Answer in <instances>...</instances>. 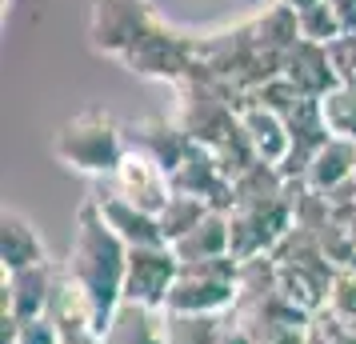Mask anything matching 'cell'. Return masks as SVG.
<instances>
[{
    "instance_id": "7c38bea8",
    "label": "cell",
    "mask_w": 356,
    "mask_h": 344,
    "mask_svg": "<svg viewBox=\"0 0 356 344\" xmlns=\"http://www.w3.org/2000/svg\"><path fill=\"white\" fill-rule=\"evenodd\" d=\"M353 172H356V145L353 140H340V136H328L312 152V161L305 168V188L321 193V197H337V193L348 188Z\"/></svg>"
},
{
    "instance_id": "30bf717a",
    "label": "cell",
    "mask_w": 356,
    "mask_h": 344,
    "mask_svg": "<svg viewBox=\"0 0 356 344\" xmlns=\"http://www.w3.org/2000/svg\"><path fill=\"white\" fill-rule=\"evenodd\" d=\"M241 129H244L248 148H252V156H257L260 164L280 168V164L289 161L292 132H289V124H284V116L273 113L268 104H257V100L241 104Z\"/></svg>"
},
{
    "instance_id": "d4e9b609",
    "label": "cell",
    "mask_w": 356,
    "mask_h": 344,
    "mask_svg": "<svg viewBox=\"0 0 356 344\" xmlns=\"http://www.w3.org/2000/svg\"><path fill=\"white\" fill-rule=\"evenodd\" d=\"M216 344H252V341H248V332H244V328L236 325V320H232V325H228L225 332H220V341H216Z\"/></svg>"
},
{
    "instance_id": "4fadbf2b",
    "label": "cell",
    "mask_w": 356,
    "mask_h": 344,
    "mask_svg": "<svg viewBox=\"0 0 356 344\" xmlns=\"http://www.w3.org/2000/svg\"><path fill=\"white\" fill-rule=\"evenodd\" d=\"M97 208H100V216H104V224H108L129 248L164 245V232H161V224H156V216L145 213V208H136V204H129L124 197H116V193L97 197Z\"/></svg>"
},
{
    "instance_id": "8fae6325",
    "label": "cell",
    "mask_w": 356,
    "mask_h": 344,
    "mask_svg": "<svg viewBox=\"0 0 356 344\" xmlns=\"http://www.w3.org/2000/svg\"><path fill=\"white\" fill-rule=\"evenodd\" d=\"M49 264V248L36 224L17 208H4L0 216V268L4 272H20V268H36Z\"/></svg>"
},
{
    "instance_id": "9a60e30c",
    "label": "cell",
    "mask_w": 356,
    "mask_h": 344,
    "mask_svg": "<svg viewBox=\"0 0 356 344\" xmlns=\"http://www.w3.org/2000/svg\"><path fill=\"white\" fill-rule=\"evenodd\" d=\"M129 132H132L129 148L148 152V156H152V161H161L168 172H172V168L188 156V148H193L188 132L180 129V124H168V120H140V124H132Z\"/></svg>"
},
{
    "instance_id": "7a4b0ae2",
    "label": "cell",
    "mask_w": 356,
    "mask_h": 344,
    "mask_svg": "<svg viewBox=\"0 0 356 344\" xmlns=\"http://www.w3.org/2000/svg\"><path fill=\"white\" fill-rule=\"evenodd\" d=\"M52 152L72 172L113 177L124 161V152H129V140L104 108H84V113H76L72 120L60 124L56 140H52Z\"/></svg>"
},
{
    "instance_id": "e0dca14e",
    "label": "cell",
    "mask_w": 356,
    "mask_h": 344,
    "mask_svg": "<svg viewBox=\"0 0 356 344\" xmlns=\"http://www.w3.org/2000/svg\"><path fill=\"white\" fill-rule=\"evenodd\" d=\"M209 213H212V208L200 197L172 193V200H168L161 213H156V224H161V232H164V245H177L180 236H188V232H193Z\"/></svg>"
},
{
    "instance_id": "44dd1931",
    "label": "cell",
    "mask_w": 356,
    "mask_h": 344,
    "mask_svg": "<svg viewBox=\"0 0 356 344\" xmlns=\"http://www.w3.org/2000/svg\"><path fill=\"white\" fill-rule=\"evenodd\" d=\"M324 309L356 325V268H337V277L328 284V296H324Z\"/></svg>"
},
{
    "instance_id": "ba28073f",
    "label": "cell",
    "mask_w": 356,
    "mask_h": 344,
    "mask_svg": "<svg viewBox=\"0 0 356 344\" xmlns=\"http://www.w3.org/2000/svg\"><path fill=\"white\" fill-rule=\"evenodd\" d=\"M60 272L52 264H36V268H20V272H4V309L0 316H13V320H36V316H49L52 296H56Z\"/></svg>"
},
{
    "instance_id": "6da1fadb",
    "label": "cell",
    "mask_w": 356,
    "mask_h": 344,
    "mask_svg": "<svg viewBox=\"0 0 356 344\" xmlns=\"http://www.w3.org/2000/svg\"><path fill=\"white\" fill-rule=\"evenodd\" d=\"M124 268H129V245L104 224L97 200H88L72 229L65 277L76 284L97 336L108 328L113 312L124 304Z\"/></svg>"
},
{
    "instance_id": "603a6c76",
    "label": "cell",
    "mask_w": 356,
    "mask_h": 344,
    "mask_svg": "<svg viewBox=\"0 0 356 344\" xmlns=\"http://www.w3.org/2000/svg\"><path fill=\"white\" fill-rule=\"evenodd\" d=\"M328 56L337 65L340 84H356V33H344L340 40H332L328 44Z\"/></svg>"
},
{
    "instance_id": "8992f818",
    "label": "cell",
    "mask_w": 356,
    "mask_h": 344,
    "mask_svg": "<svg viewBox=\"0 0 356 344\" xmlns=\"http://www.w3.org/2000/svg\"><path fill=\"white\" fill-rule=\"evenodd\" d=\"M180 277V261L172 245L152 248H129V268H124V300L145 304V309H164Z\"/></svg>"
},
{
    "instance_id": "3957f363",
    "label": "cell",
    "mask_w": 356,
    "mask_h": 344,
    "mask_svg": "<svg viewBox=\"0 0 356 344\" xmlns=\"http://www.w3.org/2000/svg\"><path fill=\"white\" fill-rule=\"evenodd\" d=\"M236 296H241V261L236 256L180 264V277L164 300V312L225 316L228 309H236Z\"/></svg>"
},
{
    "instance_id": "d6986e66",
    "label": "cell",
    "mask_w": 356,
    "mask_h": 344,
    "mask_svg": "<svg viewBox=\"0 0 356 344\" xmlns=\"http://www.w3.org/2000/svg\"><path fill=\"white\" fill-rule=\"evenodd\" d=\"M321 116H324L328 136H340V140L356 145V84H337L332 92H324Z\"/></svg>"
},
{
    "instance_id": "277c9868",
    "label": "cell",
    "mask_w": 356,
    "mask_h": 344,
    "mask_svg": "<svg viewBox=\"0 0 356 344\" xmlns=\"http://www.w3.org/2000/svg\"><path fill=\"white\" fill-rule=\"evenodd\" d=\"M124 65L129 72L136 76H148V81H172V84H184L193 76V44H188V36L172 33V28H164L161 20L148 28L140 40H136V49L124 56Z\"/></svg>"
},
{
    "instance_id": "2e32d148",
    "label": "cell",
    "mask_w": 356,
    "mask_h": 344,
    "mask_svg": "<svg viewBox=\"0 0 356 344\" xmlns=\"http://www.w3.org/2000/svg\"><path fill=\"white\" fill-rule=\"evenodd\" d=\"M180 264H200L216 261V256H232L228 252V213H209L188 236H180L172 245Z\"/></svg>"
},
{
    "instance_id": "5bb4252c",
    "label": "cell",
    "mask_w": 356,
    "mask_h": 344,
    "mask_svg": "<svg viewBox=\"0 0 356 344\" xmlns=\"http://www.w3.org/2000/svg\"><path fill=\"white\" fill-rule=\"evenodd\" d=\"M100 344H168L164 336V309H145L124 300L113 312L108 328L100 332Z\"/></svg>"
},
{
    "instance_id": "ac0fdd59",
    "label": "cell",
    "mask_w": 356,
    "mask_h": 344,
    "mask_svg": "<svg viewBox=\"0 0 356 344\" xmlns=\"http://www.w3.org/2000/svg\"><path fill=\"white\" fill-rule=\"evenodd\" d=\"M228 328L225 316H188V312H164V336L168 344H216Z\"/></svg>"
},
{
    "instance_id": "5b68a950",
    "label": "cell",
    "mask_w": 356,
    "mask_h": 344,
    "mask_svg": "<svg viewBox=\"0 0 356 344\" xmlns=\"http://www.w3.org/2000/svg\"><path fill=\"white\" fill-rule=\"evenodd\" d=\"M152 24H156V17H152V8L145 0H97L92 4V24H88L92 49L124 60Z\"/></svg>"
},
{
    "instance_id": "9c48e42d",
    "label": "cell",
    "mask_w": 356,
    "mask_h": 344,
    "mask_svg": "<svg viewBox=\"0 0 356 344\" xmlns=\"http://www.w3.org/2000/svg\"><path fill=\"white\" fill-rule=\"evenodd\" d=\"M284 81L300 92V97H312L321 100L324 92H332L340 84L337 76V65H332V56H328V44H312V40H296L284 56V72H280Z\"/></svg>"
},
{
    "instance_id": "52a82bcc",
    "label": "cell",
    "mask_w": 356,
    "mask_h": 344,
    "mask_svg": "<svg viewBox=\"0 0 356 344\" xmlns=\"http://www.w3.org/2000/svg\"><path fill=\"white\" fill-rule=\"evenodd\" d=\"M113 193L156 216L164 204L172 200L177 188H172V172H168L161 161H152L140 148H129L124 161H120V168L113 172Z\"/></svg>"
},
{
    "instance_id": "7402d4cb",
    "label": "cell",
    "mask_w": 356,
    "mask_h": 344,
    "mask_svg": "<svg viewBox=\"0 0 356 344\" xmlns=\"http://www.w3.org/2000/svg\"><path fill=\"white\" fill-rule=\"evenodd\" d=\"M13 344H60V325H56L52 316L17 320V341Z\"/></svg>"
},
{
    "instance_id": "cb8c5ba5",
    "label": "cell",
    "mask_w": 356,
    "mask_h": 344,
    "mask_svg": "<svg viewBox=\"0 0 356 344\" xmlns=\"http://www.w3.org/2000/svg\"><path fill=\"white\" fill-rule=\"evenodd\" d=\"M332 4V13H337L340 28L344 33H356V0H328Z\"/></svg>"
},
{
    "instance_id": "ffe728a7",
    "label": "cell",
    "mask_w": 356,
    "mask_h": 344,
    "mask_svg": "<svg viewBox=\"0 0 356 344\" xmlns=\"http://www.w3.org/2000/svg\"><path fill=\"white\" fill-rule=\"evenodd\" d=\"M296 24H300V36L312 40V44H332V40L344 36L328 0H308L305 8H296Z\"/></svg>"
},
{
    "instance_id": "484cf974",
    "label": "cell",
    "mask_w": 356,
    "mask_h": 344,
    "mask_svg": "<svg viewBox=\"0 0 356 344\" xmlns=\"http://www.w3.org/2000/svg\"><path fill=\"white\" fill-rule=\"evenodd\" d=\"M328 200H356V172H353V181H348V188L337 193V197H328Z\"/></svg>"
}]
</instances>
